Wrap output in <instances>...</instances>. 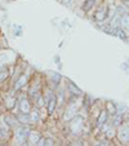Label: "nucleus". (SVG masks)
Returning a JSON list of instances; mask_svg holds the SVG:
<instances>
[{"label":"nucleus","mask_w":129,"mask_h":146,"mask_svg":"<svg viewBox=\"0 0 129 146\" xmlns=\"http://www.w3.org/2000/svg\"><path fill=\"white\" fill-rule=\"evenodd\" d=\"M53 80H54V83H58V80H60V75L53 74Z\"/></svg>","instance_id":"nucleus-20"},{"label":"nucleus","mask_w":129,"mask_h":146,"mask_svg":"<svg viewBox=\"0 0 129 146\" xmlns=\"http://www.w3.org/2000/svg\"><path fill=\"white\" fill-rule=\"evenodd\" d=\"M119 23H120V16H118V14H116V16L114 17V21L111 22V25H112V27H114V29H116V27H118Z\"/></svg>","instance_id":"nucleus-15"},{"label":"nucleus","mask_w":129,"mask_h":146,"mask_svg":"<svg viewBox=\"0 0 129 146\" xmlns=\"http://www.w3.org/2000/svg\"><path fill=\"white\" fill-rule=\"evenodd\" d=\"M120 25L124 31H129V16H123L120 19Z\"/></svg>","instance_id":"nucleus-7"},{"label":"nucleus","mask_w":129,"mask_h":146,"mask_svg":"<svg viewBox=\"0 0 129 146\" xmlns=\"http://www.w3.org/2000/svg\"><path fill=\"white\" fill-rule=\"evenodd\" d=\"M38 119H39V113L36 110L32 111V113H31V116H30V120L31 121H36Z\"/></svg>","instance_id":"nucleus-16"},{"label":"nucleus","mask_w":129,"mask_h":146,"mask_svg":"<svg viewBox=\"0 0 129 146\" xmlns=\"http://www.w3.org/2000/svg\"><path fill=\"white\" fill-rule=\"evenodd\" d=\"M75 115H76V106H69L66 110V114H65V120H71Z\"/></svg>","instance_id":"nucleus-2"},{"label":"nucleus","mask_w":129,"mask_h":146,"mask_svg":"<svg viewBox=\"0 0 129 146\" xmlns=\"http://www.w3.org/2000/svg\"><path fill=\"white\" fill-rule=\"evenodd\" d=\"M94 4H96V0H85L84 5H83V9H84L85 12H88V11H91V9L93 8Z\"/></svg>","instance_id":"nucleus-10"},{"label":"nucleus","mask_w":129,"mask_h":146,"mask_svg":"<svg viewBox=\"0 0 129 146\" xmlns=\"http://www.w3.org/2000/svg\"><path fill=\"white\" fill-rule=\"evenodd\" d=\"M18 120H19V121H22V123H25V121H26V123L31 121V120H30V116H28L27 114H25V113H22V115H19V116H18Z\"/></svg>","instance_id":"nucleus-14"},{"label":"nucleus","mask_w":129,"mask_h":146,"mask_svg":"<svg viewBox=\"0 0 129 146\" xmlns=\"http://www.w3.org/2000/svg\"><path fill=\"white\" fill-rule=\"evenodd\" d=\"M62 1H63V4H66V5H70L72 0H62Z\"/></svg>","instance_id":"nucleus-21"},{"label":"nucleus","mask_w":129,"mask_h":146,"mask_svg":"<svg viewBox=\"0 0 129 146\" xmlns=\"http://www.w3.org/2000/svg\"><path fill=\"white\" fill-rule=\"evenodd\" d=\"M47 105H48V111H49V113H53V111H54L56 105H57V100H56L54 96L49 97V100L47 101Z\"/></svg>","instance_id":"nucleus-6"},{"label":"nucleus","mask_w":129,"mask_h":146,"mask_svg":"<svg viewBox=\"0 0 129 146\" xmlns=\"http://www.w3.org/2000/svg\"><path fill=\"white\" fill-rule=\"evenodd\" d=\"M69 89H70V92H72L74 94H77V96L80 94V89L77 88V87L75 86V84H74L72 82H70V83H69Z\"/></svg>","instance_id":"nucleus-13"},{"label":"nucleus","mask_w":129,"mask_h":146,"mask_svg":"<svg viewBox=\"0 0 129 146\" xmlns=\"http://www.w3.org/2000/svg\"><path fill=\"white\" fill-rule=\"evenodd\" d=\"M44 145H53V140H50V138H48V140H44Z\"/></svg>","instance_id":"nucleus-18"},{"label":"nucleus","mask_w":129,"mask_h":146,"mask_svg":"<svg viewBox=\"0 0 129 146\" xmlns=\"http://www.w3.org/2000/svg\"><path fill=\"white\" fill-rule=\"evenodd\" d=\"M43 105V98H39V106Z\"/></svg>","instance_id":"nucleus-22"},{"label":"nucleus","mask_w":129,"mask_h":146,"mask_svg":"<svg viewBox=\"0 0 129 146\" xmlns=\"http://www.w3.org/2000/svg\"><path fill=\"white\" fill-rule=\"evenodd\" d=\"M128 118H129V114H128Z\"/></svg>","instance_id":"nucleus-23"},{"label":"nucleus","mask_w":129,"mask_h":146,"mask_svg":"<svg viewBox=\"0 0 129 146\" xmlns=\"http://www.w3.org/2000/svg\"><path fill=\"white\" fill-rule=\"evenodd\" d=\"M119 137L123 141H129V128L123 125V127L120 128V131H119Z\"/></svg>","instance_id":"nucleus-4"},{"label":"nucleus","mask_w":129,"mask_h":146,"mask_svg":"<svg viewBox=\"0 0 129 146\" xmlns=\"http://www.w3.org/2000/svg\"><path fill=\"white\" fill-rule=\"evenodd\" d=\"M19 109H21V111L25 114L30 113V104H28V101L26 98L21 100V102H19Z\"/></svg>","instance_id":"nucleus-5"},{"label":"nucleus","mask_w":129,"mask_h":146,"mask_svg":"<svg viewBox=\"0 0 129 146\" xmlns=\"http://www.w3.org/2000/svg\"><path fill=\"white\" fill-rule=\"evenodd\" d=\"M114 124H115V125H118V124H120V116H116L115 119H114Z\"/></svg>","instance_id":"nucleus-19"},{"label":"nucleus","mask_w":129,"mask_h":146,"mask_svg":"<svg viewBox=\"0 0 129 146\" xmlns=\"http://www.w3.org/2000/svg\"><path fill=\"white\" fill-rule=\"evenodd\" d=\"M8 78V69L7 67H0V82H4V80Z\"/></svg>","instance_id":"nucleus-12"},{"label":"nucleus","mask_w":129,"mask_h":146,"mask_svg":"<svg viewBox=\"0 0 129 146\" xmlns=\"http://www.w3.org/2000/svg\"><path fill=\"white\" fill-rule=\"evenodd\" d=\"M118 30H119V31L116 33V34H118V36H120L123 40H125L126 36H125V33H124V30H121V29H118Z\"/></svg>","instance_id":"nucleus-17"},{"label":"nucleus","mask_w":129,"mask_h":146,"mask_svg":"<svg viewBox=\"0 0 129 146\" xmlns=\"http://www.w3.org/2000/svg\"><path fill=\"white\" fill-rule=\"evenodd\" d=\"M27 138L30 145H36L39 142V140H40V135H39V132H30Z\"/></svg>","instance_id":"nucleus-3"},{"label":"nucleus","mask_w":129,"mask_h":146,"mask_svg":"<svg viewBox=\"0 0 129 146\" xmlns=\"http://www.w3.org/2000/svg\"><path fill=\"white\" fill-rule=\"evenodd\" d=\"M28 133H30V129L26 127H22V128H18V129H17L16 138L19 145H23V143L26 142V140H27V137H28Z\"/></svg>","instance_id":"nucleus-1"},{"label":"nucleus","mask_w":129,"mask_h":146,"mask_svg":"<svg viewBox=\"0 0 129 146\" xmlns=\"http://www.w3.org/2000/svg\"><path fill=\"white\" fill-rule=\"evenodd\" d=\"M26 82H27V78H26L25 75H22V76H21V78H19V79H18V82H17V84H16V86H14V89H19V88H21V87H22V86H25V84H26Z\"/></svg>","instance_id":"nucleus-11"},{"label":"nucleus","mask_w":129,"mask_h":146,"mask_svg":"<svg viewBox=\"0 0 129 146\" xmlns=\"http://www.w3.org/2000/svg\"><path fill=\"white\" fill-rule=\"evenodd\" d=\"M106 119H107L106 111H102L101 115H99V118H98V120H97V127H102V125L105 124V121H106Z\"/></svg>","instance_id":"nucleus-9"},{"label":"nucleus","mask_w":129,"mask_h":146,"mask_svg":"<svg viewBox=\"0 0 129 146\" xmlns=\"http://www.w3.org/2000/svg\"><path fill=\"white\" fill-rule=\"evenodd\" d=\"M106 14H107V9L106 8H101L96 14V19L97 21H103L106 19Z\"/></svg>","instance_id":"nucleus-8"}]
</instances>
